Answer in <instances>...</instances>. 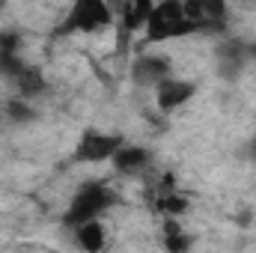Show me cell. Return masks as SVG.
I'll use <instances>...</instances> for the list:
<instances>
[{
  "instance_id": "5",
  "label": "cell",
  "mask_w": 256,
  "mask_h": 253,
  "mask_svg": "<svg viewBox=\"0 0 256 253\" xmlns=\"http://www.w3.org/2000/svg\"><path fill=\"white\" fill-rule=\"evenodd\" d=\"M188 18L196 24V33L224 30L226 21V0H182Z\"/></svg>"
},
{
  "instance_id": "6",
  "label": "cell",
  "mask_w": 256,
  "mask_h": 253,
  "mask_svg": "<svg viewBox=\"0 0 256 253\" xmlns=\"http://www.w3.org/2000/svg\"><path fill=\"white\" fill-rule=\"evenodd\" d=\"M194 92H196V86H194L191 80H179V78H164L158 86H155V104L161 108V110H176V108H182L185 102H191Z\"/></svg>"
},
{
  "instance_id": "12",
  "label": "cell",
  "mask_w": 256,
  "mask_h": 253,
  "mask_svg": "<svg viewBox=\"0 0 256 253\" xmlns=\"http://www.w3.org/2000/svg\"><path fill=\"white\" fill-rule=\"evenodd\" d=\"M158 212H164L167 218H179V214H185L188 212V196H182V194H176V190H170V194H164V196H158Z\"/></svg>"
},
{
  "instance_id": "9",
  "label": "cell",
  "mask_w": 256,
  "mask_h": 253,
  "mask_svg": "<svg viewBox=\"0 0 256 253\" xmlns=\"http://www.w3.org/2000/svg\"><path fill=\"white\" fill-rule=\"evenodd\" d=\"M110 161H114V167H116L120 173L134 176V173H140V170L149 164V152H146V149H140V146H126V143H122Z\"/></svg>"
},
{
  "instance_id": "13",
  "label": "cell",
  "mask_w": 256,
  "mask_h": 253,
  "mask_svg": "<svg viewBox=\"0 0 256 253\" xmlns=\"http://www.w3.org/2000/svg\"><path fill=\"white\" fill-rule=\"evenodd\" d=\"M6 116L15 120V122H27V120L33 116V110H30L24 102H9V104H6Z\"/></svg>"
},
{
  "instance_id": "8",
  "label": "cell",
  "mask_w": 256,
  "mask_h": 253,
  "mask_svg": "<svg viewBox=\"0 0 256 253\" xmlns=\"http://www.w3.org/2000/svg\"><path fill=\"white\" fill-rule=\"evenodd\" d=\"M9 80L15 84V90H18L21 98H33V96L45 92V78H42V72L30 63H21V68H18Z\"/></svg>"
},
{
  "instance_id": "2",
  "label": "cell",
  "mask_w": 256,
  "mask_h": 253,
  "mask_svg": "<svg viewBox=\"0 0 256 253\" xmlns=\"http://www.w3.org/2000/svg\"><path fill=\"white\" fill-rule=\"evenodd\" d=\"M114 24V6L108 0H72L68 12L63 15L54 36H72V33H98Z\"/></svg>"
},
{
  "instance_id": "1",
  "label": "cell",
  "mask_w": 256,
  "mask_h": 253,
  "mask_svg": "<svg viewBox=\"0 0 256 253\" xmlns=\"http://www.w3.org/2000/svg\"><path fill=\"white\" fill-rule=\"evenodd\" d=\"M146 39L149 42H167L196 33V24L188 18L182 0H158L146 18Z\"/></svg>"
},
{
  "instance_id": "14",
  "label": "cell",
  "mask_w": 256,
  "mask_h": 253,
  "mask_svg": "<svg viewBox=\"0 0 256 253\" xmlns=\"http://www.w3.org/2000/svg\"><path fill=\"white\" fill-rule=\"evenodd\" d=\"M250 152H254V158H256V140H254V143H250Z\"/></svg>"
},
{
  "instance_id": "7",
  "label": "cell",
  "mask_w": 256,
  "mask_h": 253,
  "mask_svg": "<svg viewBox=\"0 0 256 253\" xmlns=\"http://www.w3.org/2000/svg\"><path fill=\"white\" fill-rule=\"evenodd\" d=\"M131 80L137 84V86H158L164 78H170V63L164 60V57H137L134 63H131Z\"/></svg>"
},
{
  "instance_id": "3",
  "label": "cell",
  "mask_w": 256,
  "mask_h": 253,
  "mask_svg": "<svg viewBox=\"0 0 256 253\" xmlns=\"http://www.w3.org/2000/svg\"><path fill=\"white\" fill-rule=\"evenodd\" d=\"M116 202V194L108 188L104 182H84L78 194L72 196L68 208L63 214V224L68 230H74L78 224H86V220H96L102 212H108L110 206Z\"/></svg>"
},
{
  "instance_id": "4",
  "label": "cell",
  "mask_w": 256,
  "mask_h": 253,
  "mask_svg": "<svg viewBox=\"0 0 256 253\" xmlns=\"http://www.w3.org/2000/svg\"><path fill=\"white\" fill-rule=\"evenodd\" d=\"M126 140L116 137V134H104V131H84L78 146H74V158L78 161H86V164H96V161H110L116 155V149L122 146Z\"/></svg>"
},
{
  "instance_id": "11",
  "label": "cell",
  "mask_w": 256,
  "mask_h": 253,
  "mask_svg": "<svg viewBox=\"0 0 256 253\" xmlns=\"http://www.w3.org/2000/svg\"><path fill=\"white\" fill-rule=\"evenodd\" d=\"M158 0H126L122 3V30L134 33V30H143L146 27V18L152 12Z\"/></svg>"
},
{
  "instance_id": "10",
  "label": "cell",
  "mask_w": 256,
  "mask_h": 253,
  "mask_svg": "<svg viewBox=\"0 0 256 253\" xmlns=\"http://www.w3.org/2000/svg\"><path fill=\"white\" fill-rule=\"evenodd\" d=\"M74 242H78V248L96 253V250L104 248L108 232H104V226H102L98 218H96V220H86V224H78V226H74Z\"/></svg>"
}]
</instances>
